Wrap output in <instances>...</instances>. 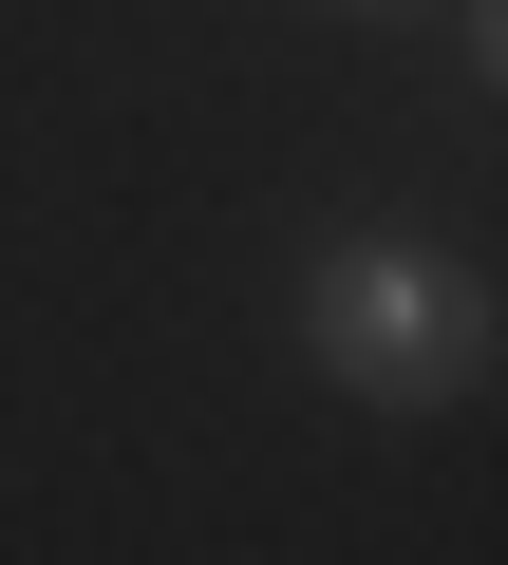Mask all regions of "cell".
Wrapping results in <instances>:
<instances>
[{
    "instance_id": "cell-2",
    "label": "cell",
    "mask_w": 508,
    "mask_h": 565,
    "mask_svg": "<svg viewBox=\"0 0 508 565\" xmlns=\"http://www.w3.org/2000/svg\"><path fill=\"white\" fill-rule=\"evenodd\" d=\"M471 76H489V95H508V0H471Z\"/></svg>"
},
{
    "instance_id": "cell-3",
    "label": "cell",
    "mask_w": 508,
    "mask_h": 565,
    "mask_svg": "<svg viewBox=\"0 0 508 565\" xmlns=\"http://www.w3.org/2000/svg\"><path fill=\"white\" fill-rule=\"evenodd\" d=\"M339 20H433V0H339Z\"/></svg>"
},
{
    "instance_id": "cell-1",
    "label": "cell",
    "mask_w": 508,
    "mask_h": 565,
    "mask_svg": "<svg viewBox=\"0 0 508 565\" xmlns=\"http://www.w3.org/2000/svg\"><path fill=\"white\" fill-rule=\"evenodd\" d=\"M302 359L339 396H377V415H452V396H489V282L452 245L358 226V245L302 264Z\"/></svg>"
}]
</instances>
